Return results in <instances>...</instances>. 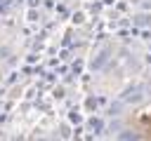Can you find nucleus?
<instances>
[{
    "label": "nucleus",
    "instance_id": "nucleus-1",
    "mask_svg": "<svg viewBox=\"0 0 151 141\" xmlns=\"http://www.w3.org/2000/svg\"><path fill=\"white\" fill-rule=\"evenodd\" d=\"M120 129L127 136H151V89L120 113Z\"/></svg>",
    "mask_w": 151,
    "mask_h": 141
},
{
    "label": "nucleus",
    "instance_id": "nucleus-2",
    "mask_svg": "<svg viewBox=\"0 0 151 141\" xmlns=\"http://www.w3.org/2000/svg\"><path fill=\"white\" fill-rule=\"evenodd\" d=\"M144 2V16H146V21L151 24V0H142Z\"/></svg>",
    "mask_w": 151,
    "mask_h": 141
}]
</instances>
